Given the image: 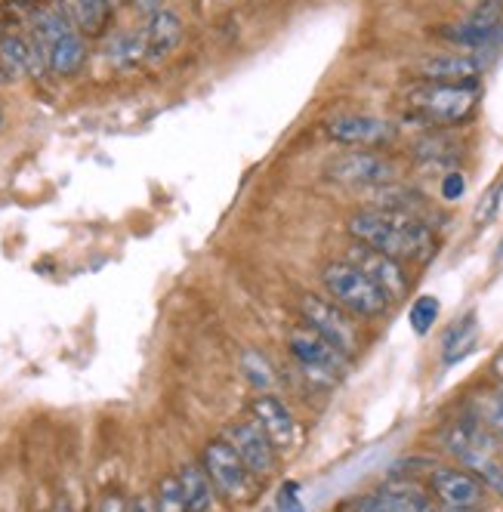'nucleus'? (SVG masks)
I'll use <instances>...</instances> for the list:
<instances>
[{
  "mask_svg": "<svg viewBox=\"0 0 503 512\" xmlns=\"http://www.w3.org/2000/svg\"><path fill=\"white\" fill-rule=\"evenodd\" d=\"M473 417L497 438V442H503V380L473 401Z\"/></svg>",
  "mask_w": 503,
  "mask_h": 512,
  "instance_id": "obj_21",
  "label": "nucleus"
},
{
  "mask_svg": "<svg viewBox=\"0 0 503 512\" xmlns=\"http://www.w3.org/2000/svg\"><path fill=\"white\" fill-rule=\"evenodd\" d=\"M220 438H226V442L232 445V451L244 460V466L254 472L260 482L272 479V475L278 472L281 451L272 445V438L254 420H250V417L229 423Z\"/></svg>",
  "mask_w": 503,
  "mask_h": 512,
  "instance_id": "obj_8",
  "label": "nucleus"
},
{
  "mask_svg": "<svg viewBox=\"0 0 503 512\" xmlns=\"http://www.w3.org/2000/svg\"><path fill=\"white\" fill-rule=\"evenodd\" d=\"M325 179L343 189H383L399 179V164L377 155L374 149H355L331 158Z\"/></svg>",
  "mask_w": 503,
  "mask_h": 512,
  "instance_id": "obj_7",
  "label": "nucleus"
},
{
  "mask_svg": "<svg viewBox=\"0 0 503 512\" xmlns=\"http://www.w3.org/2000/svg\"><path fill=\"white\" fill-rule=\"evenodd\" d=\"M482 68H485L482 59L473 53H442V56H426L417 65V75L433 84H466V81H479Z\"/></svg>",
  "mask_w": 503,
  "mask_h": 512,
  "instance_id": "obj_14",
  "label": "nucleus"
},
{
  "mask_svg": "<svg viewBox=\"0 0 503 512\" xmlns=\"http://www.w3.org/2000/svg\"><path fill=\"white\" fill-rule=\"evenodd\" d=\"M281 512H300V503H297L294 497L281 494Z\"/></svg>",
  "mask_w": 503,
  "mask_h": 512,
  "instance_id": "obj_31",
  "label": "nucleus"
},
{
  "mask_svg": "<svg viewBox=\"0 0 503 512\" xmlns=\"http://www.w3.org/2000/svg\"><path fill=\"white\" fill-rule=\"evenodd\" d=\"M439 509L442 512H482V509H470V506H442V503H439Z\"/></svg>",
  "mask_w": 503,
  "mask_h": 512,
  "instance_id": "obj_32",
  "label": "nucleus"
},
{
  "mask_svg": "<svg viewBox=\"0 0 503 512\" xmlns=\"http://www.w3.org/2000/svg\"><path fill=\"white\" fill-rule=\"evenodd\" d=\"M321 284H325V294L340 303L346 312H352L358 321H374V318H383L389 312V297L383 290L362 272L355 269L349 260H331L321 269Z\"/></svg>",
  "mask_w": 503,
  "mask_h": 512,
  "instance_id": "obj_3",
  "label": "nucleus"
},
{
  "mask_svg": "<svg viewBox=\"0 0 503 512\" xmlns=\"http://www.w3.org/2000/svg\"><path fill=\"white\" fill-rule=\"evenodd\" d=\"M287 349H291L297 368L312 386L321 389H334L346 371H349V355H343L334 343H328L318 331H312L309 324H297L291 334H287Z\"/></svg>",
  "mask_w": 503,
  "mask_h": 512,
  "instance_id": "obj_4",
  "label": "nucleus"
},
{
  "mask_svg": "<svg viewBox=\"0 0 503 512\" xmlns=\"http://www.w3.org/2000/svg\"><path fill=\"white\" fill-rule=\"evenodd\" d=\"M408 321H411V331L417 337H426L436 327V321H439V300L429 297V294L417 297L411 303V309H408Z\"/></svg>",
  "mask_w": 503,
  "mask_h": 512,
  "instance_id": "obj_23",
  "label": "nucleus"
},
{
  "mask_svg": "<svg viewBox=\"0 0 503 512\" xmlns=\"http://www.w3.org/2000/svg\"><path fill=\"white\" fill-rule=\"evenodd\" d=\"M429 491L442 506H470L482 509L485 503V485L476 479L470 469L457 466H433V472L426 475Z\"/></svg>",
  "mask_w": 503,
  "mask_h": 512,
  "instance_id": "obj_13",
  "label": "nucleus"
},
{
  "mask_svg": "<svg viewBox=\"0 0 503 512\" xmlns=\"http://www.w3.org/2000/svg\"><path fill=\"white\" fill-rule=\"evenodd\" d=\"M297 312L303 324H309L312 331H318L328 343H334L343 355L355 358L358 349H362V327H358V318L346 312L340 303H334L331 297L303 294L297 300Z\"/></svg>",
  "mask_w": 503,
  "mask_h": 512,
  "instance_id": "obj_6",
  "label": "nucleus"
},
{
  "mask_svg": "<svg viewBox=\"0 0 503 512\" xmlns=\"http://www.w3.org/2000/svg\"><path fill=\"white\" fill-rule=\"evenodd\" d=\"M476 340H479L476 315L470 312V315L457 318V321L448 327L445 340H442V361L448 364V368H451V364H457V361H463L466 355H470V352L476 349Z\"/></svg>",
  "mask_w": 503,
  "mask_h": 512,
  "instance_id": "obj_19",
  "label": "nucleus"
},
{
  "mask_svg": "<svg viewBox=\"0 0 503 512\" xmlns=\"http://www.w3.org/2000/svg\"><path fill=\"white\" fill-rule=\"evenodd\" d=\"M325 133L328 139L352 145V149H383L399 139V127L374 115H334L325 121Z\"/></svg>",
  "mask_w": 503,
  "mask_h": 512,
  "instance_id": "obj_10",
  "label": "nucleus"
},
{
  "mask_svg": "<svg viewBox=\"0 0 503 512\" xmlns=\"http://www.w3.org/2000/svg\"><path fill=\"white\" fill-rule=\"evenodd\" d=\"M176 482L183 488L189 512H210L213 509V482L201 463H183L176 472Z\"/></svg>",
  "mask_w": 503,
  "mask_h": 512,
  "instance_id": "obj_17",
  "label": "nucleus"
},
{
  "mask_svg": "<svg viewBox=\"0 0 503 512\" xmlns=\"http://www.w3.org/2000/svg\"><path fill=\"white\" fill-rule=\"evenodd\" d=\"M241 374L247 377V383L254 386L257 392H272L278 386V374L272 368V361L263 352H254V349H247L241 355Z\"/></svg>",
  "mask_w": 503,
  "mask_h": 512,
  "instance_id": "obj_22",
  "label": "nucleus"
},
{
  "mask_svg": "<svg viewBox=\"0 0 503 512\" xmlns=\"http://www.w3.org/2000/svg\"><path fill=\"white\" fill-rule=\"evenodd\" d=\"M247 417L272 438V445L278 451H294L297 448V442H300V423H297L291 408H287L278 395L257 392L254 398H250Z\"/></svg>",
  "mask_w": 503,
  "mask_h": 512,
  "instance_id": "obj_12",
  "label": "nucleus"
},
{
  "mask_svg": "<svg viewBox=\"0 0 503 512\" xmlns=\"http://www.w3.org/2000/svg\"><path fill=\"white\" fill-rule=\"evenodd\" d=\"M439 192H442V198L445 201H460L463 198V192H466V176L460 173V170H448L445 176H442V186H439Z\"/></svg>",
  "mask_w": 503,
  "mask_h": 512,
  "instance_id": "obj_25",
  "label": "nucleus"
},
{
  "mask_svg": "<svg viewBox=\"0 0 503 512\" xmlns=\"http://www.w3.org/2000/svg\"><path fill=\"white\" fill-rule=\"evenodd\" d=\"M127 500L118 494V491H112V494H105L102 497V503H99V512H127Z\"/></svg>",
  "mask_w": 503,
  "mask_h": 512,
  "instance_id": "obj_27",
  "label": "nucleus"
},
{
  "mask_svg": "<svg viewBox=\"0 0 503 512\" xmlns=\"http://www.w3.org/2000/svg\"><path fill=\"white\" fill-rule=\"evenodd\" d=\"M201 466L207 472V479L213 482V491H217L223 500H229L235 506H247L257 500L260 479L244 466V460L232 451L226 438H213V442L204 445Z\"/></svg>",
  "mask_w": 503,
  "mask_h": 512,
  "instance_id": "obj_5",
  "label": "nucleus"
},
{
  "mask_svg": "<svg viewBox=\"0 0 503 512\" xmlns=\"http://www.w3.org/2000/svg\"><path fill=\"white\" fill-rule=\"evenodd\" d=\"M343 260H349L355 269H362L389 297V303H402L411 294V275H408L405 263L395 260V256H386V253H380L374 247L352 241V247L346 250Z\"/></svg>",
  "mask_w": 503,
  "mask_h": 512,
  "instance_id": "obj_9",
  "label": "nucleus"
},
{
  "mask_svg": "<svg viewBox=\"0 0 503 512\" xmlns=\"http://www.w3.org/2000/svg\"><path fill=\"white\" fill-rule=\"evenodd\" d=\"M500 186L497 189H491L482 201H479V210H476V223L479 226H485V223H491V219L497 216V201H500Z\"/></svg>",
  "mask_w": 503,
  "mask_h": 512,
  "instance_id": "obj_26",
  "label": "nucleus"
},
{
  "mask_svg": "<svg viewBox=\"0 0 503 512\" xmlns=\"http://www.w3.org/2000/svg\"><path fill=\"white\" fill-rule=\"evenodd\" d=\"M155 503H158V512H189L183 488H179V482H176V475H164V479L158 482Z\"/></svg>",
  "mask_w": 503,
  "mask_h": 512,
  "instance_id": "obj_24",
  "label": "nucleus"
},
{
  "mask_svg": "<svg viewBox=\"0 0 503 512\" xmlns=\"http://www.w3.org/2000/svg\"><path fill=\"white\" fill-rule=\"evenodd\" d=\"M346 232L352 241L374 247L402 263H429L436 256V232L426 219L392 210V207H365L346 219Z\"/></svg>",
  "mask_w": 503,
  "mask_h": 512,
  "instance_id": "obj_1",
  "label": "nucleus"
},
{
  "mask_svg": "<svg viewBox=\"0 0 503 512\" xmlns=\"http://www.w3.org/2000/svg\"><path fill=\"white\" fill-rule=\"evenodd\" d=\"M494 374H497V377L503 380V355H500V358L494 361Z\"/></svg>",
  "mask_w": 503,
  "mask_h": 512,
  "instance_id": "obj_33",
  "label": "nucleus"
},
{
  "mask_svg": "<svg viewBox=\"0 0 503 512\" xmlns=\"http://www.w3.org/2000/svg\"><path fill=\"white\" fill-rule=\"evenodd\" d=\"M84 62H87V41H84L81 28L75 22H68L53 38V44L47 47V65L53 75L71 78L84 68Z\"/></svg>",
  "mask_w": 503,
  "mask_h": 512,
  "instance_id": "obj_16",
  "label": "nucleus"
},
{
  "mask_svg": "<svg viewBox=\"0 0 503 512\" xmlns=\"http://www.w3.org/2000/svg\"><path fill=\"white\" fill-rule=\"evenodd\" d=\"M0 127H4V105H0Z\"/></svg>",
  "mask_w": 503,
  "mask_h": 512,
  "instance_id": "obj_35",
  "label": "nucleus"
},
{
  "mask_svg": "<svg viewBox=\"0 0 503 512\" xmlns=\"http://www.w3.org/2000/svg\"><path fill=\"white\" fill-rule=\"evenodd\" d=\"M442 38L466 53H476V50H488L494 47L497 41H503V10H494V7H479V10H470L463 19L445 25Z\"/></svg>",
  "mask_w": 503,
  "mask_h": 512,
  "instance_id": "obj_11",
  "label": "nucleus"
},
{
  "mask_svg": "<svg viewBox=\"0 0 503 512\" xmlns=\"http://www.w3.org/2000/svg\"><path fill=\"white\" fill-rule=\"evenodd\" d=\"M0 71H4V78H10V81L31 75V44H28V38H22V34H16V31L0 34Z\"/></svg>",
  "mask_w": 503,
  "mask_h": 512,
  "instance_id": "obj_20",
  "label": "nucleus"
},
{
  "mask_svg": "<svg viewBox=\"0 0 503 512\" xmlns=\"http://www.w3.org/2000/svg\"><path fill=\"white\" fill-rule=\"evenodd\" d=\"M497 260H503V241H500V247H497Z\"/></svg>",
  "mask_w": 503,
  "mask_h": 512,
  "instance_id": "obj_34",
  "label": "nucleus"
},
{
  "mask_svg": "<svg viewBox=\"0 0 503 512\" xmlns=\"http://www.w3.org/2000/svg\"><path fill=\"white\" fill-rule=\"evenodd\" d=\"M183 34H186V25L176 10L161 7L158 13H152L146 22V59L164 62L167 56H173L179 44H183Z\"/></svg>",
  "mask_w": 503,
  "mask_h": 512,
  "instance_id": "obj_15",
  "label": "nucleus"
},
{
  "mask_svg": "<svg viewBox=\"0 0 503 512\" xmlns=\"http://www.w3.org/2000/svg\"><path fill=\"white\" fill-rule=\"evenodd\" d=\"M142 59H146V28L142 31H118L105 44V62L118 71L136 68Z\"/></svg>",
  "mask_w": 503,
  "mask_h": 512,
  "instance_id": "obj_18",
  "label": "nucleus"
},
{
  "mask_svg": "<svg viewBox=\"0 0 503 512\" xmlns=\"http://www.w3.org/2000/svg\"><path fill=\"white\" fill-rule=\"evenodd\" d=\"M479 102H482L479 81H466V84L423 81L408 93V112L426 127H457L476 115Z\"/></svg>",
  "mask_w": 503,
  "mask_h": 512,
  "instance_id": "obj_2",
  "label": "nucleus"
},
{
  "mask_svg": "<svg viewBox=\"0 0 503 512\" xmlns=\"http://www.w3.org/2000/svg\"><path fill=\"white\" fill-rule=\"evenodd\" d=\"M470 10H479V7H494V10H503V0H460Z\"/></svg>",
  "mask_w": 503,
  "mask_h": 512,
  "instance_id": "obj_30",
  "label": "nucleus"
},
{
  "mask_svg": "<svg viewBox=\"0 0 503 512\" xmlns=\"http://www.w3.org/2000/svg\"><path fill=\"white\" fill-rule=\"evenodd\" d=\"M130 4L142 13V16H152L164 7V0H130Z\"/></svg>",
  "mask_w": 503,
  "mask_h": 512,
  "instance_id": "obj_29",
  "label": "nucleus"
},
{
  "mask_svg": "<svg viewBox=\"0 0 503 512\" xmlns=\"http://www.w3.org/2000/svg\"><path fill=\"white\" fill-rule=\"evenodd\" d=\"M127 512H158V503H155V494H139L130 500Z\"/></svg>",
  "mask_w": 503,
  "mask_h": 512,
  "instance_id": "obj_28",
  "label": "nucleus"
}]
</instances>
